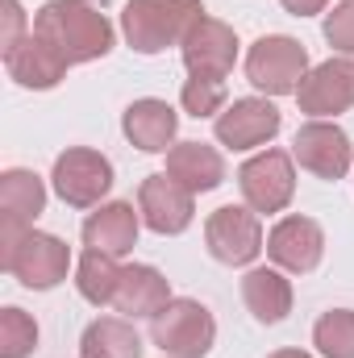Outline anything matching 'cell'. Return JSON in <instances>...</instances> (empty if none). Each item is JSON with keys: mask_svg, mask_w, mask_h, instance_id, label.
Listing matches in <instances>:
<instances>
[{"mask_svg": "<svg viewBox=\"0 0 354 358\" xmlns=\"http://www.w3.org/2000/svg\"><path fill=\"white\" fill-rule=\"evenodd\" d=\"M167 176L179 179L187 192H213L225 183V159L217 146L204 142H179L167 150Z\"/></svg>", "mask_w": 354, "mask_h": 358, "instance_id": "cell-19", "label": "cell"}, {"mask_svg": "<svg viewBox=\"0 0 354 358\" xmlns=\"http://www.w3.org/2000/svg\"><path fill=\"white\" fill-rule=\"evenodd\" d=\"M204 242H208V255L225 267H246L259 259L263 250V225H259V213L255 208H242V204H225L217 208L208 221H204Z\"/></svg>", "mask_w": 354, "mask_h": 358, "instance_id": "cell-7", "label": "cell"}, {"mask_svg": "<svg viewBox=\"0 0 354 358\" xmlns=\"http://www.w3.org/2000/svg\"><path fill=\"white\" fill-rule=\"evenodd\" d=\"M34 34H42L71 67L113 50V25L88 0H46L34 17Z\"/></svg>", "mask_w": 354, "mask_h": 358, "instance_id": "cell-1", "label": "cell"}, {"mask_svg": "<svg viewBox=\"0 0 354 358\" xmlns=\"http://www.w3.org/2000/svg\"><path fill=\"white\" fill-rule=\"evenodd\" d=\"M138 225H142V213H134V204H125V200L100 204L84 221V246L121 259L138 246Z\"/></svg>", "mask_w": 354, "mask_h": 358, "instance_id": "cell-17", "label": "cell"}, {"mask_svg": "<svg viewBox=\"0 0 354 358\" xmlns=\"http://www.w3.org/2000/svg\"><path fill=\"white\" fill-rule=\"evenodd\" d=\"M238 187L246 208L255 213H283L296 196V171H292V155L288 150H263L250 163H242Z\"/></svg>", "mask_w": 354, "mask_h": 358, "instance_id": "cell-8", "label": "cell"}, {"mask_svg": "<svg viewBox=\"0 0 354 358\" xmlns=\"http://www.w3.org/2000/svg\"><path fill=\"white\" fill-rule=\"evenodd\" d=\"M21 29H25L21 4H17V0H4V38H0V46H4V50L17 46V42H21Z\"/></svg>", "mask_w": 354, "mask_h": 358, "instance_id": "cell-28", "label": "cell"}, {"mask_svg": "<svg viewBox=\"0 0 354 358\" xmlns=\"http://www.w3.org/2000/svg\"><path fill=\"white\" fill-rule=\"evenodd\" d=\"M0 267L34 292H50L67 279L71 250L55 234H42L34 225L25 229V225H4L0 221Z\"/></svg>", "mask_w": 354, "mask_h": 358, "instance_id": "cell-2", "label": "cell"}, {"mask_svg": "<svg viewBox=\"0 0 354 358\" xmlns=\"http://www.w3.org/2000/svg\"><path fill=\"white\" fill-rule=\"evenodd\" d=\"M267 255L279 271L309 275V271H317L321 255H325V234L313 217H283L267 234Z\"/></svg>", "mask_w": 354, "mask_h": 358, "instance_id": "cell-14", "label": "cell"}, {"mask_svg": "<svg viewBox=\"0 0 354 358\" xmlns=\"http://www.w3.org/2000/svg\"><path fill=\"white\" fill-rule=\"evenodd\" d=\"M50 183H55V192H59L63 204H71V208H96L108 196V187H113V163L100 150L71 146V150H63L55 159Z\"/></svg>", "mask_w": 354, "mask_h": 358, "instance_id": "cell-6", "label": "cell"}, {"mask_svg": "<svg viewBox=\"0 0 354 358\" xmlns=\"http://www.w3.org/2000/svg\"><path fill=\"white\" fill-rule=\"evenodd\" d=\"M117 283H121L117 259H113V255H100V250H84V259H80V267H76V287H80V296H84L88 304H96V308H104V304H113Z\"/></svg>", "mask_w": 354, "mask_h": 358, "instance_id": "cell-23", "label": "cell"}, {"mask_svg": "<svg viewBox=\"0 0 354 358\" xmlns=\"http://www.w3.org/2000/svg\"><path fill=\"white\" fill-rule=\"evenodd\" d=\"M4 67H8V76L21 84V88H34V92H46L55 88L63 76H67V59L42 38V34H25L17 46H8L4 50Z\"/></svg>", "mask_w": 354, "mask_h": 358, "instance_id": "cell-15", "label": "cell"}, {"mask_svg": "<svg viewBox=\"0 0 354 358\" xmlns=\"http://www.w3.org/2000/svg\"><path fill=\"white\" fill-rule=\"evenodd\" d=\"M200 17V0H129L121 8V34L138 55H163L167 46H183Z\"/></svg>", "mask_w": 354, "mask_h": 358, "instance_id": "cell-3", "label": "cell"}, {"mask_svg": "<svg viewBox=\"0 0 354 358\" xmlns=\"http://www.w3.org/2000/svg\"><path fill=\"white\" fill-rule=\"evenodd\" d=\"M304 76H309V50L296 38L267 34L246 55V80L267 96H296Z\"/></svg>", "mask_w": 354, "mask_h": 358, "instance_id": "cell-5", "label": "cell"}, {"mask_svg": "<svg viewBox=\"0 0 354 358\" xmlns=\"http://www.w3.org/2000/svg\"><path fill=\"white\" fill-rule=\"evenodd\" d=\"M292 155L304 171H313L317 179H342L354 163L351 138L334 125V121H309L296 129L292 138Z\"/></svg>", "mask_w": 354, "mask_h": 358, "instance_id": "cell-10", "label": "cell"}, {"mask_svg": "<svg viewBox=\"0 0 354 358\" xmlns=\"http://www.w3.org/2000/svg\"><path fill=\"white\" fill-rule=\"evenodd\" d=\"M38 346V321L25 308L0 313V358H29Z\"/></svg>", "mask_w": 354, "mask_h": 358, "instance_id": "cell-26", "label": "cell"}, {"mask_svg": "<svg viewBox=\"0 0 354 358\" xmlns=\"http://www.w3.org/2000/svg\"><path fill=\"white\" fill-rule=\"evenodd\" d=\"M313 346L325 358H354V308H330L313 325Z\"/></svg>", "mask_w": 354, "mask_h": 358, "instance_id": "cell-24", "label": "cell"}, {"mask_svg": "<svg viewBox=\"0 0 354 358\" xmlns=\"http://www.w3.org/2000/svg\"><path fill=\"white\" fill-rule=\"evenodd\" d=\"M271 358H313V355H304V350H275Z\"/></svg>", "mask_w": 354, "mask_h": 358, "instance_id": "cell-30", "label": "cell"}, {"mask_svg": "<svg viewBox=\"0 0 354 358\" xmlns=\"http://www.w3.org/2000/svg\"><path fill=\"white\" fill-rule=\"evenodd\" d=\"M121 129H125V138H129L138 150L163 155V150H171V142H176L179 117H176V108H171L167 100L146 96V100H134V104L125 108Z\"/></svg>", "mask_w": 354, "mask_h": 358, "instance_id": "cell-18", "label": "cell"}, {"mask_svg": "<svg viewBox=\"0 0 354 358\" xmlns=\"http://www.w3.org/2000/svg\"><path fill=\"white\" fill-rule=\"evenodd\" d=\"M279 4H283L292 17H313V13H321L330 0H279Z\"/></svg>", "mask_w": 354, "mask_h": 358, "instance_id": "cell-29", "label": "cell"}, {"mask_svg": "<svg viewBox=\"0 0 354 358\" xmlns=\"http://www.w3.org/2000/svg\"><path fill=\"white\" fill-rule=\"evenodd\" d=\"M138 213H142V221H146L155 234L176 238V234H183V229L192 225V217H196V192H187V187H183L179 179H171L167 171L146 176L142 187H138Z\"/></svg>", "mask_w": 354, "mask_h": 358, "instance_id": "cell-9", "label": "cell"}, {"mask_svg": "<svg viewBox=\"0 0 354 358\" xmlns=\"http://www.w3.org/2000/svg\"><path fill=\"white\" fill-rule=\"evenodd\" d=\"M225 80H217V76H192V80H183V88H179V104H183V113L187 117H213V113H225Z\"/></svg>", "mask_w": 354, "mask_h": 358, "instance_id": "cell-25", "label": "cell"}, {"mask_svg": "<svg viewBox=\"0 0 354 358\" xmlns=\"http://www.w3.org/2000/svg\"><path fill=\"white\" fill-rule=\"evenodd\" d=\"M150 338L163 358H204L217 342V321L200 300H171L159 317H150Z\"/></svg>", "mask_w": 354, "mask_h": 358, "instance_id": "cell-4", "label": "cell"}, {"mask_svg": "<svg viewBox=\"0 0 354 358\" xmlns=\"http://www.w3.org/2000/svg\"><path fill=\"white\" fill-rule=\"evenodd\" d=\"M296 104H300V113H309L317 121L351 113L354 108V63L330 59V63L313 67L300 80V88H296Z\"/></svg>", "mask_w": 354, "mask_h": 358, "instance_id": "cell-12", "label": "cell"}, {"mask_svg": "<svg viewBox=\"0 0 354 358\" xmlns=\"http://www.w3.org/2000/svg\"><path fill=\"white\" fill-rule=\"evenodd\" d=\"M80 358H142V338L129 317H96L80 338Z\"/></svg>", "mask_w": 354, "mask_h": 358, "instance_id": "cell-22", "label": "cell"}, {"mask_svg": "<svg viewBox=\"0 0 354 358\" xmlns=\"http://www.w3.org/2000/svg\"><path fill=\"white\" fill-rule=\"evenodd\" d=\"M325 42L342 55H354V0H342L325 17Z\"/></svg>", "mask_w": 354, "mask_h": 358, "instance_id": "cell-27", "label": "cell"}, {"mask_svg": "<svg viewBox=\"0 0 354 358\" xmlns=\"http://www.w3.org/2000/svg\"><path fill=\"white\" fill-rule=\"evenodd\" d=\"M46 208V183L25 171V167H13L0 176V221L4 225H34L38 213Z\"/></svg>", "mask_w": 354, "mask_h": 358, "instance_id": "cell-21", "label": "cell"}, {"mask_svg": "<svg viewBox=\"0 0 354 358\" xmlns=\"http://www.w3.org/2000/svg\"><path fill=\"white\" fill-rule=\"evenodd\" d=\"M242 300L259 325H279L292 313V283L283 279V271L255 267L242 275Z\"/></svg>", "mask_w": 354, "mask_h": 358, "instance_id": "cell-20", "label": "cell"}, {"mask_svg": "<svg viewBox=\"0 0 354 358\" xmlns=\"http://www.w3.org/2000/svg\"><path fill=\"white\" fill-rule=\"evenodd\" d=\"M171 283L167 275L146 263H134V267H121V283H117V296H113V308L129 321L138 317H159L167 304H171Z\"/></svg>", "mask_w": 354, "mask_h": 358, "instance_id": "cell-16", "label": "cell"}, {"mask_svg": "<svg viewBox=\"0 0 354 358\" xmlns=\"http://www.w3.org/2000/svg\"><path fill=\"white\" fill-rule=\"evenodd\" d=\"M179 55H183L187 76H217V80H225L234 71V63H238V34L225 21H217V17L204 13L187 29Z\"/></svg>", "mask_w": 354, "mask_h": 358, "instance_id": "cell-11", "label": "cell"}, {"mask_svg": "<svg viewBox=\"0 0 354 358\" xmlns=\"http://www.w3.org/2000/svg\"><path fill=\"white\" fill-rule=\"evenodd\" d=\"M283 117L271 100H259V96H246V100H234L225 104V113H217V142L229 146V150H255L271 142L279 134Z\"/></svg>", "mask_w": 354, "mask_h": 358, "instance_id": "cell-13", "label": "cell"}]
</instances>
